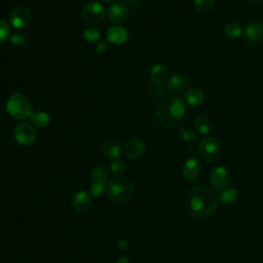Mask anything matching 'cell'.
<instances>
[{
    "mask_svg": "<svg viewBox=\"0 0 263 263\" xmlns=\"http://www.w3.org/2000/svg\"><path fill=\"white\" fill-rule=\"evenodd\" d=\"M92 176H93L94 180L101 181V182L105 183L109 179V172L105 167L95 166L92 169Z\"/></svg>",
    "mask_w": 263,
    "mask_h": 263,
    "instance_id": "obj_23",
    "label": "cell"
},
{
    "mask_svg": "<svg viewBox=\"0 0 263 263\" xmlns=\"http://www.w3.org/2000/svg\"><path fill=\"white\" fill-rule=\"evenodd\" d=\"M210 181L217 190H224L230 183V173L224 167H217L210 175Z\"/></svg>",
    "mask_w": 263,
    "mask_h": 263,
    "instance_id": "obj_12",
    "label": "cell"
},
{
    "mask_svg": "<svg viewBox=\"0 0 263 263\" xmlns=\"http://www.w3.org/2000/svg\"><path fill=\"white\" fill-rule=\"evenodd\" d=\"M13 136L15 141L23 145L29 146L32 145L37 137V132L35 127L29 122H21L14 128Z\"/></svg>",
    "mask_w": 263,
    "mask_h": 263,
    "instance_id": "obj_6",
    "label": "cell"
},
{
    "mask_svg": "<svg viewBox=\"0 0 263 263\" xmlns=\"http://www.w3.org/2000/svg\"><path fill=\"white\" fill-rule=\"evenodd\" d=\"M72 207L78 213H85L92 207V199L85 191H77L72 198Z\"/></svg>",
    "mask_w": 263,
    "mask_h": 263,
    "instance_id": "obj_14",
    "label": "cell"
},
{
    "mask_svg": "<svg viewBox=\"0 0 263 263\" xmlns=\"http://www.w3.org/2000/svg\"><path fill=\"white\" fill-rule=\"evenodd\" d=\"M107 15L109 20L114 24L125 23L129 17L128 6L124 3H113L109 6L107 10Z\"/></svg>",
    "mask_w": 263,
    "mask_h": 263,
    "instance_id": "obj_13",
    "label": "cell"
},
{
    "mask_svg": "<svg viewBox=\"0 0 263 263\" xmlns=\"http://www.w3.org/2000/svg\"><path fill=\"white\" fill-rule=\"evenodd\" d=\"M185 115V105L183 101L175 95L165 97L157 105L154 112L156 126L163 130H170L176 127Z\"/></svg>",
    "mask_w": 263,
    "mask_h": 263,
    "instance_id": "obj_2",
    "label": "cell"
},
{
    "mask_svg": "<svg viewBox=\"0 0 263 263\" xmlns=\"http://www.w3.org/2000/svg\"><path fill=\"white\" fill-rule=\"evenodd\" d=\"M262 41H263V40H262Z\"/></svg>",
    "mask_w": 263,
    "mask_h": 263,
    "instance_id": "obj_38",
    "label": "cell"
},
{
    "mask_svg": "<svg viewBox=\"0 0 263 263\" xmlns=\"http://www.w3.org/2000/svg\"><path fill=\"white\" fill-rule=\"evenodd\" d=\"M129 39V32L122 27L114 26L107 31V41L113 44H124Z\"/></svg>",
    "mask_w": 263,
    "mask_h": 263,
    "instance_id": "obj_17",
    "label": "cell"
},
{
    "mask_svg": "<svg viewBox=\"0 0 263 263\" xmlns=\"http://www.w3.org/2000/svg\"><path fill=\"white\" fill-rule=\"evenodd\" d=\"M10 37V27L2 19H0V43L6 41Z\"/></svg>",
    "mask_w": 263,
    "mask_h": 263,
    "instance_id": "obj_29",
    "label": "cell"
},
{
    "mask_svg": "<svg viewBox=\"0 0 263 263\" xmlns=\"http://www.w3.org/2000/svg\"><path fill=\"white\" fill-rule=\"evenodd\" d=\"M151 80L159 85H163L169 80V69L163 64H156L150 70Z\"/></svg>",
    "mask_w": 263,
    "mask_h": 263,
    "instance_id": "obj_19",
    "label": "cell"
},
{
    "mask_svg": "<svg viewBox=\"0 0 263 263\" xmlns=\"http://www.w3.org/2000/svg\"><path fill=\"white\" fill-rule=\"evenodd\" d=\"M83 36H84V39L89 42H96L100 39L101 34L97 29L89 28L83 32Z\"/></svg>",
    "mask_w": 263,
    "mask_h": 263,
    "instance_id": "obj_30",
    "label": "cell"
},
{
    "mask_svg": "<svg viewBox=\"0 0 263 263\" xmlns=\"http://www.w3.org/2000/svg\"><path fill=\"white\" fill-rule=\"evenodd\" d=\"M95 50L97 54L99 55H102V54H105V51L107 50V42H100L96 45L95 47Z\"/></svg>",
    "mask_w": 263,
    "mask_h": 263,
    "instance_id": "obj_33",
    "label": "cell"
},
{
    "mask_svg": "<svg viewBox=\"0 0 263 263\" xmlns=\"http://www.w3.org/2000/svg\"><path fill=\"white\" fill-rule=\"evenodd\" d=\"M5 108L7 113L16 120H25L30 118L33 113L30 99L22 93L11 95L6 102Z\"/></svg>",
    "mask_w": 263,
    "mask_h": 263,
    "instance_id": "obj_4",
    "label": "cell"
},
{
    "mask_svg": "<svg viewBox=\"0 0 263 263\" xmlns=\"http://www.w3.org/2000/svg\"><path fill=\"white\" fill-rule=\"evenodd\" d=\"M10 42L16 46V47H23L27 44V36L24 34V33H21V32H16V33H13L12 35H10Z\"/></svg>",
    "mask_w": 263,
    "mask_h": 263,
    "instance_id": "obj_26",
    "label": "cell"
},
{
    "mask_svg": "<svg viewBox=\"0 0 263 263\" xmlns=\"http://www.w3.org/2000/svg\"><path fill=\"white\" fill-rule=\"evenodd\" d=\"M180 137L186 142H196L198 140V134L188 127H183L179 131Z\"/></svg>",
    "mask_w": 263,
    "mask_h": 263,
    "instance_id": "obj_25",
    "label": "cell"
},
{
    "mask_svg": "<svg viewBox=\"0 0 263 263\" xmlns=\"http://www.w3.org/2000/svg\"><path fill=\"white\" fill-rule=\"evenodd\" d=\"M101 152L110 161H117L121 153L124 152V147L121 146L120 142L115 139H107L101 145Z\"/></svg>",
    "mask_w": 263,
    "mask_h": 263,
    "instance_id": "obj_10",
    "label": "cell"
},
{
    "mask_svg": "<svg viewBox=\"0 0 263 263\" xmlns=\"http://www.w3.org/2000/svg\"><path fill=\"white\" fill-rule=\"evenodd\" d=\"M103 2H111V1H115V0H101Z\"/></svg>",
    "mask_w": 263,
    "mask_h": 263,
    "instance_id": "obj_37",
    "label": "cell"
},
{
    "mask_svg": "<svg viewBox=\"0 0 263 263\" xmlns=\"http://www.w3.org/2000/svg\"><path fill=\"white\" fill-rule=\"evenodd\" d=\"M247 1L250 2L251 4H258V3H260L262 1V0H247Z\"/></svg>",
    "mask_w": 263,
    "mask_h": 263,
    "instance_id": "obj_36",
    "label": "cell"
},
{
    "mask_svg": "<svg viewBox=\"0 0 263 263\" xmlns=\"http://www.w3.org/2000/svg\"><path fill=\"white\" fill-rule=\"evenodd\" d=\"M184 99L189 106L199 107L205 103L206 96L202 90L196 89V87H191V89L185 91Z\"/></svg>",
    "mask_w": 263,
    "mask_h": 263,
    "instance_id": "obj_18",
    "label": "cell"
},
{
    "mask_svg": "<svg viewBox=\"0 0 263 263\" xmlns=\"http://www.w3.org/2000/svg\"><path fill=\"white\" fill-rule=\"evenodd\" d=\"M195 129L202 135H207L212 128V121L207 115H199L194 122Z\"/></svg>",
    "mask_w": 263,
    "mask_h": 263,
    "instance_id": "obj_21",
    "label": "cell"
},
{
    "mask_svg": "<svg viewBox=\"0 0 263 263\" xmlns=\"http://www.w3.org/2000/svg\"><path fill=\"white\" fill-rule=\"evenodd\" d=\"M106 195L114 203L122 204L130 201L134 196V186L126 178L117 177L106 184Z\"/></svg>",
    "mask_w": 263,
    "mask_h": 263,
    "instance_id": "obj_3",
    "label": "cell"
},
{
    "mask_svg": "<svg viewBox=\"0 0 263 263\" xmlns=\"http://www.w3.org/2000/svg\"><path fill=\"white\" fill-rule=\"evenodd\" d=\"M30 121L35 128L44 129L49 125L50 117L46 112L38 110V111H35L31 114Z\"/></svg>",
    "mask_w": 263,
    "mask_h": 263,
    "instance_id": "obj_20",
    "label": "cell"
},
{
    "mask_svg": "<svg viewBox=\"0 0 263 263\" xmlns=\"http://www.w3.org/2000/svg\"><path fill=\"white\" fill-rule=\"evenodd\" d=\"M31 21V10L27 6H19L14 8L10 15L9 22L15 29H22L26 27Z\"/></svg>",
    "mask_w": 263,
    "mask_h": 263,
    "instance_id": "obj_9",
    "label": "cell"
},
{
    "mask_svg": "<svg viewBox=\"0 0 263 263\" xmlns=\"http://www.w3.org/2000/svg\"><path fill=\"white\" fill-rule=\"evenodd\" d=\"M110 169L114 175H117V176H119V177L122 176V175H124L126 172L125 166L120 161H113L110 165Z\"/></svg>",
    "mask_w": 263,
    "mask_h": 263,
    "instance_id": "obj_32",
    "label": "cell"
},
{
    "mask_svg": "<svg viewBox=\"0 0 263 263\" xmlns=\"http://www.w3.org/2000/svg\"><path fill=\"white\" fill-rule=\"evenodd\" d=\"M146 93L151 97H161L164 95L165 91L163 87L159 84H149L146 87Z\"/></svg>",
    "mask_w": 263,
    "mask_h": 263,
    "instance_id": "obj_31",
    "label": "cell"
},
{
    "mask_svg": "<svg viewBox=\"0 0 263 263\" xmlns=\"http://www.w3.org/2000/svg\"><path fill=\"white\" fill-rule=\"evenodd\" d=\"M116 263H130V260H129L127 257L122 256V257H119V258L117 259Z\"/></svg>",
    "mask_w": 263,
    "mask_h": 263,
    "instance_id": "obj_35",
    "label": "cell"
},
{
    "mask_svg": "<svg viewBox=\"0 0 263 263\" xmlns=\"http://www.w3.org/2000/svg\"><path fill=\"white\" fill-rule=\"evenodd\" d=\"M106 9L100 2H90L87 3L82 9V19L89 25H97L101 23L105 15H106Z\"/></svg>",
    "mask_w": 263,
    "mask_h": 263,
    "instance_id": "obj_7",
    "label": "cell"
},
{
    "mask_svg": "<svg viewBox=\"0 0 263 263\" xmlns=\"http://www.w3.org/2000/svg\"><path fill=\"white\" fill-rule=\"evenodd\" d=\"M116 244H117V246H118V248H119L120 250H124V251H128V250H129V243H128L126 240H124V239H119V240L116 242Z\"/></svg>",
    "mask_w": 263,
    "mask_h": 263,
    "instance_id": "obj_34",
    "label": "cell"
},
{
    "mask_svg": "<svg viewBox=\"0 0 263 263\" xmlns=\"http://www.w3.org/2000/svg\"><path fill=\"white\" fill-rule=\"evenodd\" d=\"M215 0H194V6L200 13H206L214 6Z\"/></svg>",
    "mask_w": 263,
    "mask_h": 263,
    "instance_id": "obj_24",
    "label": "cell"
},
{
    "mask_svg": "<svg viewBox=\"0 0 263 263\" xmlns=\"http://www.w3.org/2000/svg\"><path fill=\"white\" fill-rule=\"evenodd\" d=\"M145 152V143L139 138H131L124 145V153L131 160L139 159Z\"/></svg>",
    "mask_w": 263,
    "mask_h": 263,
    "instance_id": "obj_11",
    "label": "cell"
},
{
    "mask_svg": "<svg viewBox=\"0 0 263 263\" xmlns=\"http://www.w3.org/2000/svg\"><path fill=\"white\" fill-rule=\"evenodd\" d=\"M201 171H202L201 164L197 159H195V157H190V159H188L184 163L182 168L183 176L188 181L196 180L199 177V175L201 174Z\"/></svg>",
    "mask_w": 263,
    "mask_h": 263,
    "instance_id": "obj_16",
    "label": "cell"
},
{
    "mask_svg": "<svg viewBox=\"0 0 263 263\" xmlns=\"http://www.w3.org/2000/svg\"><path fill=\"white\" fill-rule=\"evenodd\" d=\"M189 79L183 74H175L169 78L167 82V89L171 93L179 94L187 90Z\"/></svg>",
    "mask_w": 263,
    "mask_h": 263,
    "instance_id": "obj_15",
    "label": "cell"
},
{
    "mask_svg": "<svg viewBox=\"0 0 263 263\" xmlns=\"http://www.w3.org/2000/svg\"><path fill=\"white\" fill-rule=\"evenodd\" d=\"M219 198L216 191L208 186L200 185L190 189L185 197V208L188 214L196 218L211 216L218 208Z\"/></svg>",
    "mask_w": 263,
    "mask_h": 263,
    "instance_id": "obj_1",
    "label": "cell"
},
{
    "mask_svg": "<svg viewBox=\"0 0 263 263\" xmlns=\"http://www.w3.org/2000/svg\"><path fill=\"white\" fill-rule=\"evenodd\" d=\"M238 197V191L235 188H225L220 197V201L224 204L234 202Z\"/></svg>",
    "mask_w": 263,
    "mask_h": 263,
    "instance_id": "obj_27",
    "label": "cell"
},
{
    "mask_svg": "<svg viewBox=\"0 0 263 263\" xmlns=\"http://www.w3.org/2000/svg\"><path fill=\"white\" fill-rule=\"evenodd\" d=\"M245 39H246L249 46L263 40V23L259 21L249 22L244 30Z\"/></svg>",
    "mask_w": 263,
    "mask_h": 263,
    "instance_id": "obj_8",
    "label": "cell"
},
{
    "mask_svg": "<svg viewBox=\"0 0 263 263\" xmlns=\"http://www.w3.org/2000/svg\"><path fill=\"white\" fill-rule=\"evenodd\" d=\"M198 151L202 160L213 162L220 153V144L214 137H206L200 142Z\"/></svg>",
    "mask_w": 263,
    "mask_h": 263,
    "instance_id": "obj_5",
    "label": "cell"
},
{
    "mask_svg": "<svg viewBox=\"0 0 263 263\" xmlns=\"http://www.w3.org/2000/svg\"><path fill=\"white\" fill-rule=\"evenodd\" d=\"M105 189H106V185H105L104 182L94 180L91 185V195L94 198H99L104 194Z\"/></svg>",
    "mask_w": 263,
    "mask_h": 263,
    "instance_id": "obj_28",
    "label": "cell"
},
{
    "mask_svg": "<svg viewBox=\"0 0 263 263\" xmlns=\"http://www.w3.org/2000/svg\"><path fill=\"white\" fill-rule=\"evenodd\" d=\"M224 31L227 37L231 39H237L241 37V35L243 34V27L241 24L234 21V22H230L225 26Z\"/></svg>",
    "mask_w": 263,
    "mask_h": 263,
    "instance_id": "obj_22",
    "label": "cell"
}]
</instances>
